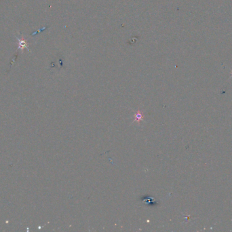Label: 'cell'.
I'll use <instances>...</instances> for the list:
<instances>
[{"label":"cell","mask_w":232,"mask_h":232,"mask_svg":"<svg viewBox=\"0 0 232 232\" xmlns=\"http://www.w3.org/2000/svg\"><path fill=\"white\" fill-rule=\"evenodd\" d=\"M16 38L17 39L18 41H19V48L18 49H20V50L23 51L24 49H27L28 51H29V44L27 43V42L26 40H25L24 38H19L18 37H16Z\"/></svg>","instance_id":"cell-1"},{"label":"cell","mask_w":232,"mask_h":232,"mask_svg":"<svg viewBox=\"0 0 232 232\" xmlns=\"http://www.w3.org/2000/svg\"><path fill=\"white\" fill-rule=\"evenodd\" d=\"M143 117H144V116H143V114L142 113V112L137 111L134 115V121H137L138 122H139L141 121H143Z\"/></svg>","instance_id":"cell-2"}]
</instances>
